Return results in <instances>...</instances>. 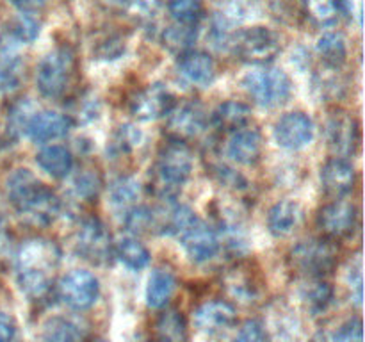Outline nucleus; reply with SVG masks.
<instances>
[{
  "instance_id": "24",
  "label": "nucleus",
  "mask_w": 365,
  "mask_h": 342,
  "mask_svg": "<svg viewBox=\"0 0 365 342\" xmlns=\"http://www.w3.org/2000/svg\"><path fill=\"white\" fill-rule=\"evenodd\" d=\"M36 162L45 173L53 178L66 177L73 170V155L70 153V150L61 145H50L39 150L36 153Z\"/></svg>"
},
{
  "instance_id": "15",
  "label": "nucleus",
  "mask_w": 365,
  "mask_h": 342,
  "mask_svg": "<svg viewBox=\"0 0 365 342\" xmlns=\"http://www.w3.org/2000/svg\"><path fill=\"white\" fill-rule=\"evenodd\" d=\"M71 125L73 121L66 114L56 113V110H41V113L32 114L31 120L27 121L25 134L34 142H46L64 138L70 132Z\"/></svg>"
},
{
  "instance_id": "33",
  "label": "nucleus",
  "mask_w": 365,
  "mask_h": 342,
  "mask_svg": "<svg viewBox=\"0 0 365 342\" xmlns=\"http://www.w3.org/2000/svg\"><path fill=\"white\" fill-rule=\"evenodd\" d=\"M303 13L319 27L334 25L339 18L335 0H302Z\"/></svg>"
},
{
  "instance_id": "9",
  "label": "nucleus",
  "mask_w": 365,
  "mask_h": 342,
  "mask_svg": "<svg viewBox=\"0 0 365 342\" xmlns=\"http://www.w3.org/2000/svg\"><path fill=\"white\" fill-rule=\"evenodd\" d=\"M61 252L57 244L48 239H29L21 242L14 259L16 273L20 271H36V273H48L59 264Z\"/></svg>"
},
{
  "instance_id": "46",
  "label": "nucleus",
  "mask_w": 365,
  "mask_h": 342,
  "mask_svg": "<svg viewBox=\"0 0 365 342\" xmlns=\"http://www.w3.org/2000/svg\"><path fill=\"white\" fill-rule=\"evenodd\" d=\"M16 338V323L11 316L0 312V342H14Z\"/></svg>"
},
{
  "instance_id": "35",
  "label": "nucleus",
  "mask_w": 365,
  "mask_h": 342,
  "mask_svg": "<svg viewBox=\"0 0 365 342\" xmlns=\"http://www.w3.org/2000/svg\"><path fill=\"white\" fill-rule=\"evenodd\" d=\"M139 196V184L130 177H121L110 185V203L116 209L128 210L134 207V202Z\"/></svg>"
},
{
  "instance_id": "41",
  "label": "nucleus",
  "mask_w": 365,
  "mask_h": 342,
  "mask_svg": "<svg viewBox=\"0 0 365 342\" xmlns=\"http://www.w3.org/2000/svg\"><path fill=\"white\" fill-rule=\"evenodd\" d=\"M228 287L232 289V292L235 296L245 299H250L252 296H255L257 291V285L252 273L248 269H241V267H237V269H234L230 273V276H228Z\"/></svg>"
},
{
  "instance_id": "51",
  "label": "nucleus",
  "mask_w": 365,
  "mask_h": 342,
  "mask_svg": "<svg viewBox=\"0 0 365 342\" xmlns=\"http://www.w3.org/2000/svg\"><path fill=\"white\" fill-rule=\"evenodd\" d=\"M93 342H107V341H103V338H96V341H93Z\"/></svg>"
},
{
  "instance_id": "25",
  "label": "nucleus",
  "mask_w": 365,
  "mask_h": 342,
  "mask_svg": "<svg viewBox=\"0 0 365 342\" xmlns=\"http://www.w3.org/2000/svg\"><path fill=\"white\" fill-rule=\"evenodd\" d=\"M250 120H252V109L245 102L237 100H227L214 110V125L221 130L235 132L248 127Z\"/></svg>"
},
{
  "instance_id": "28",
  "label": "nucleus",
  "mask_w": 365,
  "mask_h": 342,
  "mask_svg": "<svg viewBox=\"0 0 365 342\" xmlns=\"http://www.w3.org/2000/svg\"><path fill=\"white\" fill-rule=\"evenodd\" d=\"M317 52L327 66L341 68L348 57V43L341 32H324L317 41Z\"/></svg>"
},
{
  "instance_id": "26",
  "label": "nucleus",
  "mask_w": 365,
  "mask_h": 342,
  "mask_svg": "<svg viewBox=\"0 0 365 342\" xmlns=\"http://www.w3.org/2000/svg\"><path fill=\"white\" fill-rule=\"evenodd\" d=\"M175 289H177V280L171 271H153L148 278V287H146V303L150 309H164L173 298Z\"/></svg>"
},
{
  "instance_id": "27",
  "label": "nucleus",
  "mask_w": 365,
  "mask_h": 342,
  "mask_svg": "<svg viewBox=\"0 0 365 342\" xmlns=\"http://www.w3.org/2000/svg\"><path fill=\"white\" fill-rule=\"evenodd\" d=\"M299 298L310 312L321 314L330 306L334 299V289L323 278H310L299 289Z\"/></svg>"
},
{
  "instance_id": "31",
  "label": "nucleus",
  "mask_w": 365,
  "mask_h": 342,
  "mask_svg": "<svg viewBox=\"0 0 365 342\" xmlns=\"http://www.w3.org/2000/svg\"><path fill=\"white\" fill-rule=\"evenodd\" d=\"M16 281L21 292L32 301H41L48 298L52 292V276L48 273H36V271H20L16 273Z\"/></svg>"
},
{
  "instance_id": "32",
  "label": "nucleus",
  "mask_w": 365,
  "mask_h": 342,
  "mask_svg": "<svg viewBox=\"0 0 365 342\" xmlns=\"http://www.w3.org/2000/svg\"><path fill=\"white\" fill-rule=\"evenodd\" d=\"M43 342H81L82 331L66 317H52L43 326Z\"/></svg>"
},
{
  "instance_id": "7",
  "label": "nucleus",
  "mask_w": 365,
  "mask_h": 342,
  "mask_svg": "<svg viewBox=\"0 0 365 342\" xmlns=\"http://www.w3.org/2000/svg\"><path fill=\"white\" fill-rule=\"evenodd\" d=\"M57 294L61 301L70 309L88 310L96 303L100 294V284L93 273L86 269H73L61 278L57 285Z\"/></svg>"
},
{
  "instance_id": "11",
  "label": "nucleus",
  "mask_w": 365,
  "mask_h": 342,
  "mask_svg": "<svg viewBox=\"0 0 365 342\" xmlns=\"http://www.w3.org/2000/svg\"><path fill=\"white\" fill-rule=\"evenodd\" d=\"M168 134L177 141H187V139L198 138L207 128V114L203 107L196 102H185L177 105L168 113L166 121Z\"/></svg>"
},
{
  "instance_id": "34",
  "label": "nucleus",
  "mask_w": 365,
  "mask_h": 342,
  "mask_svg": "<svg viewBox=\"0 0 365 342\" xmlns=\"http://www.w3.org/2000/svg\"><path fill=\"white\" fill-rule=\"evenodd\" d=\"M168 11L175 24L198 25L203 16L202 0H168Z\"/></svg>"
},
{
  "instance_id": "50",
  "label": "nucleus",
  "mask_w": 365,
  "mask_h": 342,
  "mask_svg": "<svg viewBox=\"0 0 365 342\" xmlns=\"http://www.w3.org/2000/svg\"><path fill=\"white\" fill-rule=\"evenodd\" d=\"M102 2L109 4V6H118V7H123L125 0H102Z\"/></svg>"
},
{
  "instance_id": "4",
  "label": "nucleus",
  "mask_w": 365,
  "mask_h": 342,
  "mask_svg": "<svg viewBox=\"0 0 365 342\" xmlns=\"http://www.w3.org/2000/svg\"><path fill=\"white\" fill-rule=\"evenodd\" d=\"M230 45L239 59L257 66L269 64L282 50L280 36L262 25L239 31L230 38Z\"/></svg>"
},
{
  "instance_id": "40",
  "label": "nucleus",
  "mask_w": 365,
  "mask_h": 342,
  "mask_svg": "<svg viewBox=\"0 0 365 342\" xmlns=\"http://www.w3.org/2000/svg\"><path fill=\"white\" fill-rule=\"evenodd\" d=\"M125 224L132 234H145L155 227V214L146 207H132L125 216Z\"/></svg>"
},
{
  "instance_id": "19",
  "label": "nucleus",
  "mask_w": 365,
  "mask_h": 342,
  "mask_svg": "<svg viewBox=\"0 0 365 342\" xmlns=\"http://www.w3.org/2000/svg\"><path fill=\"white\" fill-rule=\"evenodd\" d=\"M177 70L182 77L195 86H210L216 78V63L212 57L205 52L189 50V52L178 56Z\"/></svg>"
},
{
  "instance_id": "23",
  "label": "nucleus",
  "mask_w": 365,
  "mask_h": 342,
  "mask_svg": "<svg viewBox=\"0 0 365 342\" xmlns=\"http://www.w3.org/2000/svg\"><path fill=\"white\" fill-rule=\"evenodd\" d=\"M155 342H187V323L180 310L166 309L153 326Z\"/></svg>"
},
{
  "instance_id": "38",
  "label": "nucleus",
  "mask_w": 365,
  "mask_h": 342,
  "mask_svg": "<svg viewBox=\"0 0 365 342\" xmlns=\"http://www.w3.org/2000/svg\"><path fill=\"white\" fill-rule=\"evenodd\" d=\"M316 88L319 89L321 96L328 100H337L344 91V82L339 77V68L327 66V71L317 75Z\"/></svg>"
},
{
  "instance_id": "13",
  "label": "nucleus",
  "mask_w": 365,
  "mask_h": 342,
  "mask_svg": "<svg viewBox=\"0 0 365 342\" xmlns=\"http://www.w3.org/2000/svg\"><path fill=\"white\" fill-rule=\"evenodd\" d=\"M274 139L282 148L299 150L314 139V121L305 113H287L274 125Z\"/></svg>"
},
{
  "instance_id": "6",
  "label": "nucleus",
  "mask_w": 365,
  "mask_h": 342,
  "mask_svg": "<svg viewBox=\"0 0 365 342\" xmlns=\"http://www.w3.org/2000/svg\"><path fill=\"white\" fill-rule=\"evenodd\" d=\"M75 249L91 264H107L113 259L114 242L110 232L98 217H88L75 234Z\"/></svg>"
},
{
  "instance_id": "47",
  "label": "nucleus",
  "mask_w": 365,
  "mask_h": 342,
  "mask_svg": "<svg viewBox=\"0 0 365 342\" xmlns=\"http://www.w3.org/2000/svg\"><path fill=\"white\" fill-rule=\"evenodd\" d=\"M216 173L217 177H220L221 184L232 185V187H245V178H242L239 173H235L234 170H230V167L221 166L217 167Z\"/></svg>"
},
{
  "instance_id": "44",
  "label": "nucleus",
  "mask_w": 365,
  "mask_h": 342,
  "mask_svg": "<svg viewBox=\"0 0 365 342\" xmlns=\"http://www.w3.org/2000/svg\"><path fill=\"white\" fill-rule=\"evenodd\" d=\"M232 342H266V331L259 321L252 319L242 324V328Z\"/></svg>"
},
{
  "instance_id": "8",
  "label": "nucleus",
  "mask_w": 365,
  "mask_h": 342,
  "mask_svg": "<svg viewBox=\"0 0 365 342\" xmlns=\"http://www.w3.org/2000/svg\"><path fill=\"white\" fill-rule=\"evenodd\" d=\"M359 221V209L348 200H334L317 214V227L330 241L349 237L355 232Z\"/></svg>"
},
{
  "instance_id": "45",
  "label": "nucleus",
  "mask_w": 365,
  "mask_h": 342,
  "mask_svg": "<svg viewBox=\"0 0 365 342\" xmlns=\"http://www.w3.org/2000/svg\"><path fill=\"white\" fill-rule=\"evenodd\" d=\"M125 52V43L120 38H107L96 46V56L102 59H116Z\"/></svg>"
},
{
  "instance_id": "49",
  "label": "nucleus",
  "mask_w": 365,
  "mask_h": 342,
  "mask_svg": "<svg viewBox=\"0 0 365 342\" xmlns=\"http://www.w3.org/2000/svg\"><path fill=\"white\" fill-rule=\"evenodd\" d=\"M335 6H337L339 14L349 16L353 13V0H335Z\"/></svg>"
},
{
  "instance_id": "48",
  "label": "nucleus",
  "mask_w": 365,
  "mask_h": 342,
  "mask_svg": "<svg viewBox=\"0 0 365 342\" xmlns=\"http://www.w3.org/2000/svg\"><path fill=\"white\" fill-rule=\"evenodd\" d=\"M7 2L20 9L21 13H34V11L43 9L48 0H7Z\"/></svg>"
},
{
  "instance_id": "14",
  "label": "nucleus",
  "mask_w": 365,
  "mask_h": 342,
  "mask_svg": "<svg viewBox=\"0 0 365 342\" xmlns=\"http://www.w3.org/2000/svg\"><path fill=\"white\" fill-rule=\"evenodd\" d=\"M180 241L187 256L195 262H207L216 256L217 249H220V237L214 228L202 223L200 219L180 235Z\"/></svg>"
},
{
  "instance_id": "12",
  "label": "nucleus",
  "mask_w": 365,
  "mask_h": 342,
  "mask_svg": "<svg viewBox=\"0 0 365 342\" xmlns=\"http://www.w3.org/2000/svg\"><path fill=\"white\" fill-rule=\"evenodd\" d=\"M175 105V98L166 86L150 84L143 88L130 100V113L139 121H153L168 116Z\"/></svg>"
},
{
  "instance_id": "29",
  "label": "nucleus",
  "mask_w": 365,
  "mask_h": 342,
  "mask_svg": "<svg viewBox=\"0 0 365 342\" xmlns=\"http://www.w3.org/2000/svg\"><path fill=\"white\" fill-rule=\"evenodd\" d=\"M196 39H198V25L175 24L163 32V45L178 56L189 52Z\"/></svg>"
},
{
  "instance_id": "42",
  "label": "nucleus",
  "mask_w": 365,
  "mask_h": 342,
  "mask_svg": "<svg viewBox=\"0 0 365 342\" xmlns=\"http://www.w3.org/2000/svg\"><path fill=\"white\" fill-rule=\"evenodd\" d=\"M324 342H364V324L359 317L342 323Z\"/></svg>"
},
{
  "instance_id": "18",
  "label": "nucleus",
  "mask_w": 365,
  "mask_h": 342,
  "mask_svg": "<svg viewBox=\"0 0 365 342\" xmlns=\"http://www.w3.org/2000/svg\"><path fill=\"white\" fill-rule=\"evenodd\" d=\"M237 321V312L234 305L225 299H212L200 305L195 312L196 326L207 333H217V331L228 330Z\"/></svg>"
},
{
  "instance_id": "22",
  "label": "nucleus",
  "mask_w": 365,
  "mask_h": 342,
  "mask_svg": "<svg viewBox=\"0 0 365 342\" xmlns=\"http://www.w3.org/2000/svg\"><path fill=\"white\" fill-rule=\"evenodd\" d=\"M41 182L34 177L29 170H16L9 175L6 182V191L7 198L13 203V207L16 210H20L36 192L41 189Z\"/></svg>"
},
{
  "instance_id": "39",
  "label": "nucleus",
  "mask_w": 365,
  "mask_h": 342,
  "mask_svg": "<svg viewBox=\"0 0 365 342\" xmlns=\"http://www.w3.org/2000/svg\"><path fill=\"white\" fill-rule=\"evenodd\" d=\"M121 9L141 24H150L160 9V0H125Z\"/></svg>"
},
{
  "instance_id": "30",
  "label": "nucleus",
  "mask_w": 365,
  "mask_h": 342,
  "mask_svg": "<svg viewBox=\"0 0 365 342\" xmlns=\"http://www.w3.org/2000/svg\"><path fill=\"white\" fill-rule=\"evenodd\" d=\"M114 253L118 259L128 267V269L141 271L148 266L150 262V252L143 242H139L134 237H125L114 246Z\"/></svg>"
},
{
  "instance_id": "20",
  "label": "nucleus",
  "mask_w": 365,
  "mask_h": 342,
  "mask_svg": "<svg viewBox=\"0 0 365 342\" xmlns=\"http://www.w3.org/2000/svg\"><path fill=\"white\" fill-rule=\"evenodd\" d=\"M264 150L262 135L257 128L245 127L232 132L228 141V157L242 166H252L260 159Z\"/></svg>"
},
{
  "instance_id": "37",
  "label": "nucleus",
  "mask_w": 365,
  "mask_h": 342,
  "mask_svg": "<svg viewBox=\"0 0 365 342\" xmlns=\"http://www.w3.org/2000/svg\"><path fill=\"white\" fill-rule=\"evenodd\" d=\"M41 32V24L31 16V13H21L11 24V34L20 43H32Z\"/></svg>"
},
{
  "instance_id": "10",
  "label": "nucleus",
  "mask_w": 365,
  "mask_h": 342,
  "mask_svg": "<svg viewBox=\"0 0 365 342\" xmlns=\"http://www.w3.org/2000/svg\"><path fill=\"white\" fill-rule=\"evenodd\" d=\"M327 142L335 157L348 159L360 145V125L351 114L335 113L327 121Z\"/></svg>"
},
{
  "instance_id": "36",
  "label": "nucleus",
  "mask_w": 365,
  "mask_h": 342,
  "mask_svg": "<svg viewBox=\"0 0 365 342\" xmlns=\"http://www.w3.org/2000/svg\"><path fill=\"white\" fill-rule=\"evenodd\" d=\"M100 187H102V178L95 170H84L75 177L73 180V192L78 200H89L96 198Z\"/></svg>"
},
{
  "instance_id": "5",
  "label": "nucleus",
  "mask_w": 365,
  "mask_h": 342,
  "mask_svg": "<svg viewBox=\"0 0 365 342\" xmlns=\"http://www.w3.org/2000/svg\"><path fill=\"white\" fill-rule=\"evenodd\" d=\"M242 86L248 91V95L259 103L260 107H273L282 105L291 98L292 82L284 70L278 68H259L255 71H250L242 78Z\"/></svg>"
},
{
  "instance_id": "16",
  "label": "nucleus",
  "mask_w": 365,
  "mask_h": 342,
  "mask_svg": "<svg viewBox=\"0 0 365 342\" xmlns=\"http://www.w3.org/2000/svg\"><path fill=\"white\" fill-rule=\"evenodd\" d=\"M356 182V173L353 164L348 159L334 157L321 167V184L327 195L334 198H344L353 191Z\"/></svg>"
},
{
  "instance_id": "1",
  "label": "nucleus",
  "mask_w": 365,
  "mask_h": 342,
  "mask_svg": "<svg viewBox=\"0 0 365 342\" xmlns=\"http://www.w3.org/2000/svg\"><path fill=\"white\" fill-rule=\"evenodd\" d=\"M192 157L191 148L184 141L171 139L170 142L160 148L157 155L155 167L152 175V189L155 196H159L164 202H173L175 196L180 192L182 185L191 177Z\"/></svg>"
},
{
  "instance_id": "3",
  "label": "nucleus",
  "mask_w": 365,
  "mask_h": 342,
  "mask_svg": "<svg viewBox=\"0 0 365 342\" xmlns=\"http://www.w3.org/2000/svg\"><path fill=\"white\" fill-rule=\"evenodd\" d=\"M339 249L327 237L307 239L289 253V262L294 271L309 278H323L337 266Z\"/></svg>"
},
{
  "instance_id": "21",
  "label": "nucleus",
  "mask_w": 365,
  "mask_h": 342,
  "mask_svg": "<svg viewBox=\"0 0 365 342\" xmlns=\"http://www.w3.org/2000/svg\"><path fill=\"white\" fill-rule=\"evenodd\" d=\"M303 223V209L294 200H282L271 207L267 227L274 237H289Z\"/></svg>"
},
{
  "instance_id": "43",
  "label": "nucleus",
  "mask_w": 365,
  "mask_h": 342,
  "mask_svg": "<svg viewBox=\"0 0 365 342\" xmlns=\"http://www.w3.org/2000/svg\"><path fill=\"white\" fill-rule=\"evenodd\" d=\"M141 139L143 134L138 128L130 127V125H125V127H121L120 132H118L114 146L118 148V152H128V150L135 148V146L141 142Z\"/></svg>"
},
{
  "instance_id": "2",
  "label": "nucleus",
  "mask_w": 365,
  "mask_h": 342,
  "mask_svg": "<svg viewBox=\"0 0 365 342\" xmlns=\"http://www.w3.org/2000/svg\"><path fill=\"white\" fill-rule=\"evenodd\" d=\"M77 56L68 45L57 46L46 53L36 70V84L46 98H63L77 77Z\"/></svg>"
},
{
  "instance_id": "52",
  "label": "nucleus",
  "mask_w": 365,
  "mask_h": 342,
  "mask_svg": "<svg viewBox=\"0 0 365 342\" xmlns=\"http://www.w3.org/2000/svg\"><path fill=\"white\" fill-rule=\"evenodd\" d=\"M0 224H2V216H0Z\"/></svg>"
},
{
  "instance_id": "17",
  "label": "nucleus",
  "mask_w": 365,
  "mask_h": 342,
  "mask_svg": "<svg viewBox=\"0 0 365 342\" xmlns=\"http://www.w3.org/2000/svg\"><path fill=\"white\" fill-rule=\"evenodd\" d=\"M61 210V200L57 198L56 192L48 189L46 185H41L38 192L18 210L25 223L31 227H46L57 217Z\"/></svg>"
}]
</instances>
